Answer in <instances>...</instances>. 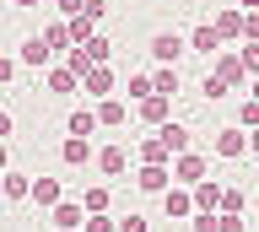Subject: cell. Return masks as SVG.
<instances>
[{
	"label": "cell",
	"instance_id": "d6a6232c",
	"mask_svg": "<svg viewBox=\"0 0 259 232\" xmlns=\"http://www.w3.org/2000/svg\"><path fill=\"white\" fill-rule=\"evenodd\" d=\"M119 232H146V221H141V216H130V221H119Z\"/></svg>",
	"mask_w": 259,
	"mask_h": 232
},
{
	"label": "cell",
	"instance_id": "d590c367",
	"mask_svg": "<svg viewBox=\"0 0 259 232\" xmlns=\"http://www.w3.org/2000/svg\"><path fill=\"white\" fill-rule=\"evenodd\" d=\"M6 135H11V114H0V141H6Z\"/></svg>",
	"mask_w": 259,
	"mask_h": 232
},
{
	"label": "cell",
	"instance_id": "e0dca14e",
	"mask_svg": "<svg viewBox=\"0 0 259 232\" xmlns=\"http://www.w3.org/2000/svg\"><path fill=\"white\" fill-rule=\"evenodd\" d=\"M162 205H167V216H189V211H194V195H184V189H167V200H162Z\"/></svg>",
	"mask_w": 259,
	"mask_h": 232
},
{
	"label": "cell",
	"instance_id": "ffe728a7",
	"mask_svg": "<svg viewBox=\"0 0 259 232\" xmlns=\"http://www.w3.org/2000/svg\"><path fill=\"white\" fill-rule=\"evenodd\" d=\"M87 157H92V146H87L81 135H70V141H65V162H87Z\"/></svg>",
	"mask_w": 259,
	"mask_h": 232
},
{
	"label": "cell",
	"instance_id": "7c38bea8",
	"mask_svg": "<svg viewBox=\"0 0 259 232\" xmlns=\"http://www.w3.org/2000/svg\"><path fill=\"white\" fill-rule=\"evenodd\" d=\"M97 167H103V173H108V178H119V173H124V151H119V146H108V151H97Z\"/></svg>",
	"mask_w": 259,
	"mask_h": 232
},
{
	"label": "cell",
	"instance_id": "ac0fdd59",
	"mask_svg": "<svg viewBox=\"0 0 259 232\" xmlns=\"http://www.w3.org/2000/svg\"><path fill=\"white\" fill-rule=\"evenodd\" d=\"M27 195H32V183L22 173H6V200H27Z\"/></svg>",
	"mask_w": 259,
	"mask_h": 232
},
{
	"label": "cell",
	"instance_id": "4dcf8cb0",
	"mask_svg": "<svg viewBox=\"0 0 259 232\" xmlns=\"http://www.w3.org/2000/svg\"><path fill=\"white\" fill-rule=\"evenodd\" d=\"M243 33H248V38L259 43V11H248V17H243Z\"/></svg>",
	"mask_w": 259,
	"mask_h": 232
},
{
	"label": "cell",
	"instance_id": "1f68e13d",
	"mask_svg": "<svg viewBox=\"0 0 259 232\" xmlns=\"http://www.w3.org/2000/svg\"><path fill=\"white\" fill-rule=\"evenodd\" d=\"M60 11H65V17H81V11H87V0H60Z\"/></svg>",
	"mask_w": 259,
	"mask_h": 232
},
{
	"label": "cell",
	"instance_id": "484cf974",
	"mask_svg": "<svg viewBox=\"0 0 259 232\" xmlns=\"http://www.w3.org/2000/svg\"><path fill=\"white\" fill-rule=\"evenodd\" d=\"M194 232H222V216H216V211H200V216H194Z\"/></svg>",
	"mask_w": 259,
	"mask_h": 232
},
{
	"label": "cell",
	"instance_id": "5b68a950",
	"mask_svg": "<svg viewBox=\"0 0 259 232\" xmlns=\"http://www.w3.org/2000/svg\"><path fill=\"white\" fill-rule=\"evenodd\" d=\"M216 151H222V157H238V151H248V130H222V135H216Z\"/></svg>",
	"mask_w": 259,
	"mask_h": 232
},
{
	"label": "cell",
	"instance_id": "8fae6325",
	"mask_svg": "<svg viewBox=\"0 0 259 232\" xmlns=\"http://www.w3.org/2000/svg\"><path fill=\"white\" fill-rule=\"evenodd\" d=\"M222 195H227V189H216V183H194V205H200V211H216Z\"/></svg>",
	"mask_w": 259,
	"mask_h": 232
},
{
	"label": "cell",
	"instance_id": "5bb4252c",
	"mask_svg": "<svg viewBox=\"0 0 259 232\" xmlns=\"http://www.w3.org/2000/svg\"><path fill=\"white\" fill-rule=\"evenodd\" d=\"M32 200H38V205H60V183L54 178H32Z\"/></svg>",
	"mask_w": 259,
	"mask_h": 232
},
{
	"label": "cell",
	"instance_id": "3957f363",
	"mask_svg": "<svg viewBox=\"0 0 259 232\" xmlns=\"http://www.w3.org/2000/svg\"><path fill=\"white\" fill-rule=\"evenodd\" d=\"M178 183H205V162H200V157H194V151H184V157H178Z\"/></svg>",
	"mask_w": 259,
	"mask_h": 232
},
{
	"label": "cell",
	"instance_id": "52a82bcc",
	"mask_svg": "<svg viewBox=\"0 0 259 232\" xmlns=\"http://www.w3.org/2000/svg\"><path fill=\"white\" fill-rule=\"evenodd\" d=\"M162 146H167V151H178V157H184V151H189V135H184V124H162Z\"/></svg>",
	"mask_w": 259,
	"mask_h": 232
},
{
	"label": "cell",
	"instance_id": "ba28073f",
	"mask_svg": "<svg viewBox=\"0 0 259 232\" xmlns=\"http://www.w3.org/2000/svg\"><path fill=\"white\" fill-rule=\"evenodd\" d=\"M81 81H87V92H97V98H103V92L113 86V70H108V65H92L87 76H81Z\"/></svg>",
	"mask_w": 259,
	"mask_h": 232
},
{
	"label": "cell",
	"instance_id": "277c9868",
	"mask_svg": "<svg viewBox=\"0 0 259 232\" xmlns=\"http://www.w3.org/2000/svg\"><path fill=\"white\" fill-rule=\"evenodd\" d=\"M167 178H173V173H167V167H157V162H146V167H141V178H135V183H141L146 195H162V189H167Z\"/></svg>",
	"mask_w": 259,
	"mask_h": 232
},
{
	"label": "cell",
	"instance_id": "8992f818",
	"mask_svg": "<svg viewBox=\"0 0 259 232\" xmlns=\"http://www.w3.org/2000/svg\"><path fill=\"white\" fill-rule=\"evenodd\" d=\"M216 43H222L216 27H194V33H189V49H194V54H216Z\"/></svg>",
	"mask_w": 259,
	"mask_h": 232
},
{
	"label": "cell",
	"instance_id": "f35d334b",
	"mask_svg": "<svg viewBox=\"0 0 259 232\" xmlns=\"http://www.w3.org/2000/svg\"><path fill=\"white\" fill-rule=\"evenodd\" d=\"M248 151H259V135H248Z\"/></svg>",
	"mask_w": 259,
	"mask_h": 232
},
{
	"label": "cell",
	"instance_id": "ab89813d",
	"mask_svg": "<svg viewBox=\"0 0 259 232\" xmlns=\"http://www.w3.org/2000/svg\"><path fill=\"white\" fill-rule=\"evenodd\" d=\"M16 6H38V0H16Z\"/></svg>",
	"mask_w": 259,
	"mask_h": 232
},
{
	"label": "cell",
	"instance_id": "60d3db41",
	"mask_svg": "<svg viewBox=\"0 0 259 232\" xmlns=\"http://www.w3.org/2000/svg\"><path fill=\"white\" fill-rule=\"evenodd\" d=\"M254 103H259V81H254Z\"/></svg>",
	"mask_w": 259,
	"mask_h": 232
},
{
	"label": "cell",
	"instance_id": "8d00e7d4",
	"mask_svg": "<svg viewBox=\"0 0 259 232\" xmlns=\"http://www.w3.org/2000/svg\"><path fill=\"white\" fill-rule=\"evenodd\" d=\"M0 173H6V141H0Z\"/></svg>",
	"mask_w": 259,
	"mask_h": 232
},
{
	"label": "cell",
	"instance_id": "9c48e42d",
	"mask_svg": "<svg viewBox=\"0 0 259 232\" xmlns=\"http://www.w3.org/2000/svg\"><path fill=\"white\" fill-rule=\"evenodd\" d=\"M97 124H103V119H97L92 108H76V114H70V135H81V141H87V135H92Z\"/></svg>",
	"mask_w": 259,
	"mask_h": 232
},
{
	"label": "cell",
	"instance_id": "603a6c76",
	"mask_svg": "<svg viewBox=\"0 0 259 232\" xmlns=\"http://www.w3.org/2000/svg\"><path fill=\"white\" fill-rule=\"evenodd\" d=\"M141 157H146V162H167V157H173V151H167V146H162V135H157V141H146V146H141Z\"/></svg>",
	"mask_w": 259,
	"mask_h": 232
},
{
	"label": "cell",
	"instance_id": "d4e9b609",
	"mask_svg": "<svg viewBox=\"0 0 259 232\" xmlns=\"http://www.w3.org/2000/svg\"><path fill=\"white\" fill-rule=\"evenodd\" d=\"M97 119H103V124H124V103H103V108H97Z\"/></svg>",
	"mask_w": 259,
	"mask_h": 232
},
{
	"label": "cell",
	"instance_id": "4316f807",
	"mask_svg": "<svg viewBox=\"0 0 259 232\" xmlns=\"http://www.w3.org/2000/svg\"><path fill=\"white\" fill-rule=\"evenodd\" d=\"M103 205H108V189H87V211L103 216Z\"/></svg>",
	"mask_w": 259,
	"mask_h": 232
},
{
	"label": "cell",
	"instance_id": "9a60e30c",
	"mask_svg": "<svg viewBox=\"0 0 259 232\" xmlns=\"http://www.w3.org/2000/svg\"><path fill=\"white\" fill-rule=\"evenodd\" d=\"M210 27H216L222 38H238V33H243V17H238V11H216V22H210Z\"/></svg>",
	"mask_w": 259,
	"mask_h": 232
},
{
	"label": "cell",
	"instance_id": "44dd1931",
	"mask_svg": "<svg viewBox=\"0 0 259 232\" xmlns=\"http://www.w3.org/2000/svg\"><path fill=\"white\" fill-rule=\"evenodd\" d=\"M70 38H76V33H70V27H60V22H54V27H44V43H49V49H65Z\"/></svg>",
	"mask_w": 259,
	"mask_h": 232
},
{
	"label": "cell",
	"instance_id": "2e32d148",
	"mask_svg": "<svg viewBox=\"0 0 259 232\" xmlns=\"http://www.w3.org/2000/svg\"><path fill=\"white\" fill-rule=\"evenodd\" d=\"M81 211H87V205H54V227H60V232L81 227Z\"/></svg>",
	"mask_w": 259,
	"mask_h": 232
},
{
	"label": "cell",
	"instance_id": "d6986e66",
	"mask_svg": "<svg viewBox=\"0 0 259 232\" xmlns=\"http://www.w3.org/2000/svg\"><path fill=\"white\" fill-rule=\"evenodd\" d=\"M76 70H49V86H54V92H76Z\"/></svg>",
	"mask_w": 259,
	"mask_h": 232
},
{
	"label": "cell",
	"instance_id": "4fadbf2b",
	"mask_svg": "<svg viewBox=\"0 0 259 232\" xmlns=\"http://www.w3.org/2000/svg\"><path fill=\"white\" fill-rule=\"evenodd\" d=\"M44 60H49V43H44V33H38V38L22 43V65H44Z\"/></svg>",
	"mask_w": 259,
	"mask_h": 232
},
{
	"label": "cell",
	"instance_id": "7402d4cb",
	"mask_svg": "<svg viewBox=\"0 0 259 232\" xmlns=\"http://www.w3.org/2000/svg\"><path fill=\"white\" fill-rule=\"evenodd\" d=\"M151 86H157L162 98H173V92H178V70H157V76H151Z\"/></svg>",
	"mask_w": 259,
	"mask_h": 232
},
{
	"label": "cell",
	"instance_id": "7a4b0ae2",
	"mask_svg": "<svg viewBox=\"0 0 259 232\" xmlns=\"http://www.w3.org/2000/svg\"><path fill=\"white\" fill-rule=\"evenodd\" d=\"M210 76H216V81H243V76H248V65H243V54H222V60H216V70H210Z\"/></svg>",
	"mask_w": 259,
	"mask_h": 232
},
{
	"label": "cell",
	"instance_id": "cb8c5ba5",
	"mask_svg": "<svg viewBox=\"0 0 259 232\" xmlns=\"http://www.w3.org/2000/svg\"><path fill=\"white\" fill-rule=\"evenodd\" d=\"M81 49H87V60H92V65H103V60H108V38H87Z\"/></svg>",
	"mask_w": 259,
	"mask_h": 232
},
{
	"label": "cell",
	"instance_id": "836d02e7",
	"mask_svg": "<svg viewBox=\"0 0 259 232\" xmlns=\"http://www.w3.org/2000/svg\"><path fill=\"white\" fill-rule=\"evenodd\" d=\"M243 65H248V70L259 76V49H248V54H243Z\"/></svg>",
	"mask_w": 259,
	"mask_h": 232
},
{
	"label": "cell",
	"instance_id": "74e56055",
	"mask_svg": "<svg viewBox=\"0 0 259 232\" xmlns=\"http://www.w3.org/2000/svg\"><path fill=\"white\" fill-rule=\"evenodd\" d=\"M238 6H248V11H259V0H238Z\"/></svg>",
	"mask_w": 259,
	"mask_h": 232
},
{
	"label": "cell",
	"instance_id": "83f0119b",
	"mask_svg": "<svg viewBox=\"0 0 259 232\" xmlns=\"http://www.w3.org/2000/svg\"><path fill=\"white\" fill-rule=\"evenodd\" d=\"M238 124H243V130H248V124H259V103H254V98L238 108Z\"/></svg>",
	"mask_w": 259,
	"mask_h": 232
},
{
	"label": "cell",
	"instance_id": "f546056e",
	"mask_svg": "<svg viewBox=\"0 0 259 232\" xmlns=\"http://www.w3.org/2000/svg\"><path fill=\"white\" fill-rule=\"evenodd\" d=\"M87 232H113V221L108 216H87Z\"/></svg>",
	"mask_w": 259,
	"mask_h": 232
},
{
	"label": "cell",
	"instance_id": "6da1fadb",
	"mask_svg": "<svg viewBox=\"0 0 259 232\" xmlns=\"http://www.w3.org/2000/svg\"><path fill=\"white\" fill-rule=\"evenodd\" d=\"M184 49H189V38H178V33H157V38H151V54H157L162 65H173Z\"/></svg>",
	"mask_w": 259,
	"mask_h": 232
},
{
	"label": "cell",
	"instance_id": "f1b7e54d",
	"mask_svg": "<svg viewBox=\"0 0 259 232\" xmlns=\"http://www.w3.org/2000/svg\"><path fill=\"white\" fill-rule=\"evenodd\" d=\"M222 211H227V216L243 211V195H238V189H227V195H222Z\"/></svg>",
	"mask_w": 259,
	"mask_h": 232
},
{
	"label": "cell",
	"instance_id": "e575fe53",
	"mask_svg": "<svg viewBox=\"0 0 259 232\" xmlns=\"http://www.w3.org/2000/svg\"><path fill=\"white\" fill-rule=\"evenodd\" d=\"M11 76H16V65H11V60H0V81H11Z\"/></svg>",
	"mask_w": 259,
	"mask_h": 232
},
{
	"label": "cell",
	"instance_id": "30bf717a",
	"mask_svg": "<svg viewBox=\"0 0 259 232\" xmlns=\"http://www.w3.org/2000/svg\"><path fill=\"white\" fill-rule=\"evenodd\" d=\"M141 119H146V124H162V119H167V98H162V92H151V98L141 103Z\"/></svg>",
	"mask_w": 259,
	"mask_h": 232
}]
</instances>
